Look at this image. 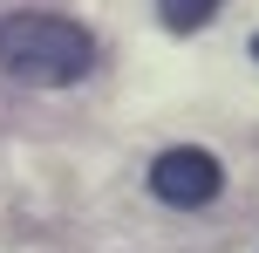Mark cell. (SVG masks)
Returning a JSON list of instances; mask_svg holds the SVG:
<instances>
[{
    "instance_id": "6da1fadb",
    "label": "cell",
    "mask_w": 259,
    "mask_h": 253,
    "mask_svg": "<svg viewBox=\"0 0 259 253\" xmlns=\"http://www.w3.org/2000/svg\"><path fill=\"white\" fill-rule=\"evenodd\" d=\"M0 68L14 82H34V89H68L96 68V34L68 14H0Z\"/></svg>"
},
{
    "instance_id": "7a4b0ae2",
    "label": "cell",
    "mask_w": 259,
    "mask_h": 253,
    "mask_svg": "<svg viewBox=\"0 0 259 253\" xmlns=\"http://www.w3.org/2000/svg\"><path fill=\"white\" fill-rule=\"evenodd\" d=\"M150 192L164 205H178V212H198V205H211L225 192V164L211 151H198V144H178V151H164L150 164Z\"/></svg>"
},
{
    "instance_id": "277c9868",
    "label": "cell",
    "mask_w": 259,
    "mask_h": 253,
    "mask_svg": "<svg viewBox=\"0 0 259 253\" xmlns=\"http://www.w3.org/2000/svg\"><path fill=\"white\" fill-rule=\"evenodd\" d=\"M252 55H259V34H252Z\"/></svg>"
},
{
    "instance_id": "3957f363",
    "label": "cell",
    "mask_w": 259,
    "mask_h": 253,
    "mask_svg": "<svg viewBox=\"0 0 259 253\" xmlns=\"http://www.w3.org/2000/svg\"><path fill=\"white\" fill-rule=\"evenodd\" d=\"M219 7H225V0H157V14H164L170 34H191V27H205Z\"/></svg>"
}]
</instances>
